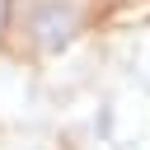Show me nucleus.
Returning a JSON list of instances; mask_svg holds the SVG:
<instances>
[{
  "label": "nucleus",
  "mask_w": 150,
  "mask_h": 150,
  "mask_svg": "<svg viewBox=\"0 0 150 150\" xmlns=\"http://www.w3.org/2000/svg\"><path fill=\"white\" fill-rule=\"evenodd\" d=\"M89 28V0H23L14 33L33 56H61Z\"/></svg>",
  "instance_id": "obj_1"
}]
</instances>
